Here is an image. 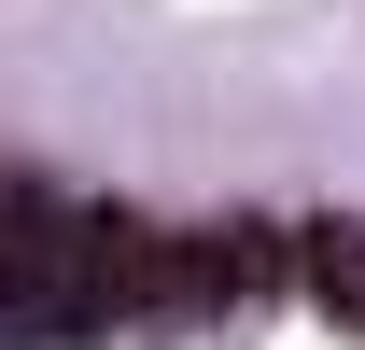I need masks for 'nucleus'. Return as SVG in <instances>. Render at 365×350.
<instances>
[{
    "mask_svg": "<svg viewBox=\"0 0 365 350\" xmlns=\"http://www.w3.org/2000/svg\"><path fill=\"white\" fill-rule=\"evenodd\" d=\"M295 295L365 336V224H295Z\"/></svg>",
    "mask_w": 365,
    "mask_h": 350,
    "instance_id": "f257e3e1",
    "label": "nucleus"
},
{
    "mask_svg": "<svg viewBox=\"0 0 365 350\" xmlns=\"http://www.w3.org/2000/svg\"><path fill=\"white\" fill-rule=\"evenodd\" d=\"M29 224H43V182H14V169H0V266L29 253Z\"/></svg>",
    "mask_w": 365,
    "mask_h": 350,
    "instance_id": "f03ea898",
    "label": "nucleus"
}]
</instances>
